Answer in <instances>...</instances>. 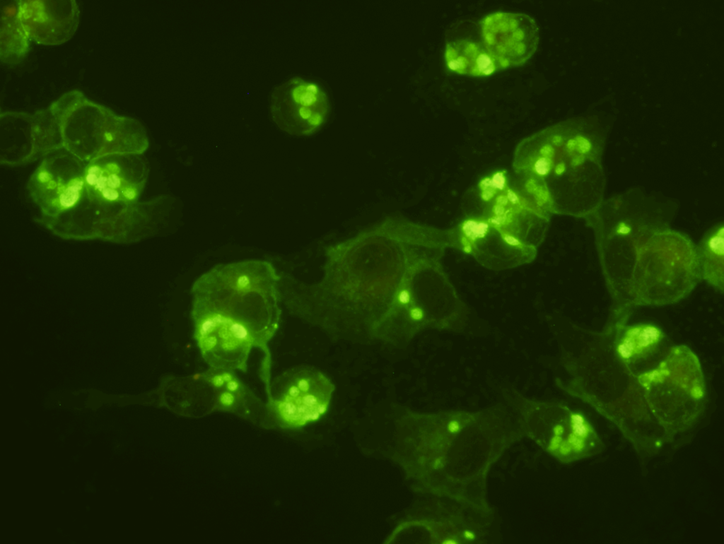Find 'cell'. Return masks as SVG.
<instances>
[{
  "label": "cell",
  "instance_id": "obj_1",
  "mask_svg": "<svg viewBox=\"0 0 724 544\" xmlns=\"http://www.w3.org/2000/svg\"><path fill=\"white\" fill-rule=\"evenodd\" d=\"M280 276L273 264L247 259L217 264L191 289L193 338L209 368L247 371L253 348L264 357L260 377L269 392V342L280 324Z\"/></svg>",
  "mask_w": 724,
  "mask_h": 544
},
{
  "label": "cell",
  "instance_id": "obj_2",
  "mask_svg": "<svg viewBox=\"0 0 724 544\" xmlns=\"http://www.w3.org/2000/svg\"><path fill=\"white\" fill-rule=\"evenodd\" d=\"M524 437L515 413L502 405L426 415L419 433L422 482L441 498L492 516L487 494L490 470Z\"/></svg>",
  "mask_w": 724,
  "mask_h": 544
},
{
  "label": "cell",
  "instance_id": "obj_3",
  "mask_svg": "<svg viewBox=\"0 0 724 544\" xmlns=\"http://www.w3.org/2000/svg\"><path fill=\"white\" fill-rule=\"evenodd\" d=\"M635 427L655 454L701 416L707 391L701 362L687 346H672L659 365L636 376Z\"/></svg>",
  "mask_w": 724,
  "mask_h": 544
},
{
  "label": "cell",
  "instance_id": "obj_4",
  "mask_svg": "<svg viewBox=\"0 0 724 544\" xmlns=\"http://www.w3.org/2000/svg\"><path fill=\"white\" fill-rule=\"evenodd\" d=\"M518 165L533 170H554L562 211L585 219L601 206L605 175L593 142L568 123L547 126L518 145Z\"/></svg>",
  "mask_w": 724,
  "mask_h": 544
},
{
  "label": "cell",
  "instance_id": "obj_5",
  "mask_svg": "<svg viewBox=\"0 0 724 544\" xmlns=\"http://www.w3.org/2000/svg\"><path fill=\"white\" fill-rule=\"evenodd\" d=\"M466 318L465 304L440 267L420 261L407 266L372 331L378 338L400 341L425 329H460Z\"/></svg>",
  "mask_w": 724,
  "mask_h": 544
},
{
  "label": "cell",
  "instance_id": "obj_6",
  "mask_svg": "<svg viewBox=\"0 0 724 544\" xmlns=\"http://www.w3.org/2000/svg\"><path fill=\"white\" fill-rule=\"evenodd\" d=\"M658 227L635 244L627 295L636 304H665L687 295L701 278L696 247L684 234Z\"/></svg>",
  "mask_w": 724,
  "mask_h": 544
},
{
  "label": "cell",
  "instance_id": "obj_7",
  "mask_svg": "<svg viewBox=\"0 0 724 544\" xmlns=\"http://www.w3.org/2000/svg\"><path fill=\"white\" fill-rule=\"evenodd\" d=\"M57 122L62 146L81 160L110 154H140L148 141L141 124L88 99L79 90L61 95L49 107Z\"/></svg>",
  "mask_w": 724,
  "mask_h": 544
},
{
  "label": "cell",
  "instance_id": "obj_8",
  "mask_svg": "<svg viewBox=\"0 0 724 544\" xmlns=\"http://www.w3.org/2000/svg\"><path fill=\"white\" fill-rule=\"evenodd\" d=\"M505 398L525 437L564 464L601 453L605 444L588 418L567 405L530 399L515 390H507Z\"/></svg>",
  "mask_w": 724,
  "mask_h": 544
},
{
  "label": "cell",
  "instance_id": "obj_9",
  "mask_svg": "<svg viewBox=\"0 0 724 544\" xmlns=\"http://www.w3.org/2000/svg\"><path fill=\"white\" fill-rule=\"evenodd\" d=\"M334 385L322 372L301 369L271 381L266 409L284 429H300L327 413Z\"/></svg>",
  "mask_w": 724,
  "mask_h": 544
},
{
  "label": "cell",
  "instance_id": "obj_10",
  "mask_svg": "<svg viewBox=\"0 0 724 544\" xmlns=\"http://www.w3.org/2000/svg\"><path fill=\"white\" fill-rule=\"evenodd\" d=\"M269 110L274 123L295 136H309L327 121L331 103L326 90L317 82L292 77L274 88Z\"/></svg>",
  "mask_w": 724,
  "mask_h": 544
},
{
  "label": "cell",
  "instance_id": "obj_11",
  "mask_svg": "<svg viewBox=\"0 0 724 544\" xmlns=\"http://www.w3.org/2000/svg\"><path fill=\"white\" fill-rule=\"evenodd\" d=\"M481 44L499 70L522 66L535 53L539 42L536 20L520 12L496 11L480 22Z\"/></svg>",
  "mask_w": 724,
  "mask_h": 544
},
{
  "label": "cell",
  "instance_id": "obj_12",
  "mask_svg": "<svg viewBox=\"0 0 724 544\" xmlns=\"http://www.w3.org/2000/svg\"><path fill=\"white\" fill-rule=\"evenodd\" d=\"M137 155L110 154L92 160L84 170L85 193L101 203L135 202L145 182L131 179L127 170L141 159Z\"/></svg>",
  "mask_w": 724,
  "mask_h": 544
},
{
  "label": "cell",
  "instance_id": "obj_13",
  "mask_svg": "<svg viewBox=\"0 0 724 544\" xmlns=\"http://www.w3.org/2000/svg\"><path fill=\"white\" fill-rule=\"evenodd\" d=\"M18 16L30 40L59 45L76 32L80 11L74 1H18Z\"/></svg>",
  "mask_w": 724,
  "mask_h": 544
},
{
  "label": "cell",
  "instance_id": "obj_14",
  "mask_svg": "<svg viewBox=\"0 0 724 544\" xmlns=\"http://www.w3.org/2000/svg\"><path fill=\"white\" fill-rule=\"evenodd\" d=\"M83 175L84 171L66 178L53 175L44 160L35 174V184L40 186V191L45 192L46 208L51 213H60L77 206L86 192Z\"/></svg>",
  "mask_w": 724,
  "mask_h": 544
},
{
  "label": "cell",
  "instance_id": "obj_15",
  "mask_svg": "<svg viewBox=\"0 0 724 544\" xmlns=\"http://www.w3.org/2000/svg\"><path fill=\"white\" fill-rule=\"evenodd\" d=\"M444 62L450 72L474 77L489 76L499 70L481 43L467 39L445 44Z\"/></svg>",
  "mask_w": 724,
  "mask_h": 544
},
{
  "label": "cell",
  "instance_id": "obj_16",
  "mask_svg": "<svg viewBox=\"0 0 724 544\" xmlns=\"http://www.w3.org/2000/svg\"><path fill=\"white\" fill-rule=\"evenodd\" d=\"M663 338L662 331L650 323L626 326L616 341L617 356L626 365L635 363L653 353Z\"/></svg>",
  "mask_w": 724,
  "mask_h": 544
},
{
  "label": "cell",
  "instance_id": "obj_17",
  "mask_svg": "<svg viewBox=\"0 0 724 544\" xmlns=\"http://www.w3.org/2000/svg\"><path fill=\"white\" fill-rule=\"evenodd\" d=\"M700 276L720 292L724 290V225L711 227L696 247Z\"/></svg>",
  "mask_w": 724,
  "mask_h": 544
},
{
  "label": "cell",
  "instance_id": "obj_18",
  "mask_svg": "<svg viewBox=\"0 0 724 544\" xmlns=\"http://www.w3.org/2000/svg\"><path fill=\"white\" fill-rule=\"evenodd\" d=\"M1 11V61L18 64L27 54L30 41L20 21L18 1L4 3Z\"/></svg>",
  "mask_w": 724,
  "mask_h": 544
}]
</instances>
